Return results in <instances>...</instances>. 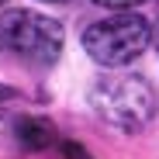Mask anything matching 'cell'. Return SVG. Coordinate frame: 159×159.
I'll return each instance as SVG.
<instances>
[{"label": "cell", "instance_id": "1", "mask_svg": "<svg viewBox=\"0 0 159 159\" xmlns=\"http://www.w3.org/2000/svg\"><path fill=\"white\" fill-rule=\"evenodd\" d=\"M93 111L118 131H142L156 114V93L139 73H111L90 87Z\"/></svg>", "mask_w": 159, "mask_h": 159}, {"label": "cell", "instance_id": "2", "mask_svg": "<svg viewBox=\"0 0 159 159\" xmlns=\"http://www.w3.org/2000/svg\"><path fill=\"white\" fill-rule=\"evenodd\" d=\"M149 42H152V24L142 14H131V11H121V14L104 17V21H93L83 31L87 56L93 62H100V66H111V69L135 62L149 48Z\"/></svg>", "mask_w": 159, "mask_h": 159}, {"label": "cell", "instance_id": "3", "mask_svg": "<svg viewBox=\"0 0 159 159\" xmlns=\"http://www.w3.org/2000/svg\"><path fill=\"white\" fill-rule=\"evenodd\" d=\"M4 45L31 66H52L62 52V24L48 14L14 7L0 17Z\"/></svg>", "mask_w": 159, "mask_h": 159}, {"label": "cell", "instance_id": "4", "mask_svg": "<svg viewBox=\"0 0 159 159\" xmlns=\"http://www.w3.org/2000/svg\"><path fill=\"white\" fill-rule=\"evenodd\" d=\"M14 135L24 152H45L56 145V125L48 118H21L14 125Z\"/></svg>", "mask_w": 159, "mask_h": 159}, {"label": "cell", "instance_id": "5", "mask_svg": "<svg viewBox=\"0 0 159 159\" xmlns=\"http://www.w3.org/2000/svg\"><path fill=\"white\" fill-rule=\"evenodd\" d=\"M59 156H62V159H93L80 142H62V145H59Z\"/></svg>", "mask_w": 159, "mask_h": 159}, {"label": "cell", "instance_id": "6", "mask_svg": "<svg viewBox=\"0 0 159 159\" xmlns=\"http://www.w3.org/2000/svg\"><path fill=\"white\" fill-rule=\"evenodd\" d=\"M93 4H100V7H111V11H131V7L145 4V0H93Z\"/></svg>", "mask_w": 159, "mask_h": 159}, {"label": "cell", "instance_id": "7", "mask_svg": "<svg viewBox=\"0 0 159 159\" xmlns=\"http://www.w3.org/2000/svg\"><path fill=\"white\" fill-rule=\"evenodd\" d=\"M11 100H17V90L7 87V83H0V107H4V104H11Z\"/></svg>", "mask_w": 159, "mask_h": 159}, {"label": "cell", "instance_id": "8", "mask_svg": "<svg viewBox=\"0 0 159 159\" xmlns=\"http://www.w3.org/2000/svg\"><path fill=\"white\" fill-rule=\"evenodd\" d=\"M152 42H156V48H159V17H156V24H152Z\"/></svg>", "mask_w": 159, "mask_h": 159}, {"label": "cell", "instance_id": "9", "mask_svg": "<svg viewBox=\"0 0 159 159\" xmlns=\"http://www.w3.org/2000/svg\"><path fill=\"white\" fill-rule=\"evenodd\" d=\"M45 4H66V0H45Z\"/></svg>", "mask_w": 159, "mask_h": 159}, {"label": "cell", "instance_id": "10", "mask_svg": "<svg viewBox=\"0 0 159 159\" xmlns=\"http://www.w3.org/2000/svg\"><path fill=\"white\" fill-rule=\"evenodd\" d=\"M0 4H7V0H0Z\"/></svg>", "mask_w": 159, "mask_h": 159}]
</instances>
